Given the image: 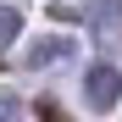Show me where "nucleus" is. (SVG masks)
Masks as SVG:
<instances>
[{"label": "nucleus", "instance_id": "f03ea898", "mask_svg": "<svg viewBox=\"0 0 122 122\" xmlns=\"http://www.w3.org/2000/svg\"><path fill=\"white\" fill-rule=\"evenodd\" d=\"M83 11H89V28H94V39H111V33H122V0H83Z\"/></svg>", "mask_w": 122, "mask_h": 122}, {"label": "nucleus", "instance_id": "7ed1b4c3", "mask_svg": "<svg viewBox=\"0 0 122 122\" xmlns=\"http://www.w3.org/2000/svg\"><path fill=\"white\" fill-rule=\"evenodd\" d=\"M50 61H72V39H33L28 56H22V67H50Z\"/></svg>", "mask_w": 122, "mask_h": 122}, {"label": "nucleus", "instance_id": "20e7f679", "mask_svg": "<svg viewBox=\"0 0 122 122\" xmlns=\"http://www.w3.org/2000/svg\"><path fill=\"white\" fill-rule=\"evenodd\" d=\"M17 33H22V17H17V6H0V50L17 45Z\"/></svg>", "mask_w": 122, "mask_h": 122}, {"label": "nucleus", "instance_id": "f257e3e1", "mask_svg": "<svg viewBox=\"0 0 122 122\" xmlns=\"http://www.w3.org/2000/svg\"><path fill=\"white\" fill-rule=\"evenodd\" d=\"M83 100L94 111H111L117 100H122V72L111 67V61H94V67L83 72Z\"/></svg>", "mask_w": 122, "mask_h": 122}, {"label": "nucleus", "instance_id": "39448f33", "mask_svg": "<svg viewBox=\"0 0 122 122\" xmlns=\"http://www.w3.org/2000/svg\"><path fill=\"white\" fill-rule=\"evenodd\" d=\"M0 122H22V100L11 89H0Z\"/></svg>", "mask_w": 122, "mask_h": 122}]
</instances>
